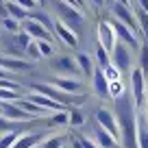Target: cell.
<instances>
[{
    "instance_id": "obj_29",
    "label": "cell",
    "mask_w": 148,
    "mask_h": 148,
    "mask_svg": "<svg viewBox=\"0 0 148 148\" xmlns=\"http://www.w3.org/2000/svg\"><path fill=\"white\" fill-rule=\"evenodd\" d=\"M96 57H98V63H100V68H107V65L111 63V61H109V52L102 50L100 46L96 48Z\"/></svg>"
},
{
    "instance_id": "obj_3",
    "label": "cell",
    "mask_w": 148,
    "mask_h": 148,
    "mask_svg": "<svg viewBox=\"0 0 148 148\" xmlns=\"http://www.w3.org/2000/svg\"><path fill=\"white\" fill-rule=\"evenodd\" d=\"M55 9H57V13H59V18H61L59 22L63 24V26H68V28L74 31V26H81V24H83V11L74 9L72 5H68L63 0H55Z\"/></svg>"
},
{
    "instance_id": "obj_27",
    "label": "cell",
    "mask_w": 148,
    "mask_h": 148,
    "mask_svg": "<svg viewBox=\"0 0 148 148\" xmlns=\"http://www.w3.org/2000/svg\"><path fill=\"white\" fill-rule=\"evenodd\" d=\"M52 124H59V126H68L70 124V113L68 111H59L52 116Z\"/></svg>"
},
{
    "instance_id": "obj_30",
    "label": "cell",
    "mask_w": 148,
    "mask_h": 148,
    "mask_svg": "<svg viewBox=\"0 0 148 148\" xmlns=\"http://www.w3.org/2000/svg\"><path fill=\"white\" fill-rule=\"evenodd\" d=\"M124 94V89H122V83L120 81H116V83H109V96L111 98H118Z\"/></svg>"
},
{
    "instance_id": "obj_9",
    "label": "cell",
    "mask_w": 148,
    "mask_h": 148,
    "mask_svg": "<svg viewBox=\"0 0 148 148\" xmlns=\"http://www.w3.org/2000/svg\"><path fill=\"white\" fill-rule=\"evenodd\" d=\"M113 59H111V65H116L118 72H126L131 68V50L124 46V44H116L113 48Z\"/></svg>"
},
{
    "instance_id": "obj_23",
    "label": "cell",
    "mask_w": 148,
    "mask_h": 148,
    "mask_svg": "<svg viewBox=\"0 0 148 148\" xmlns=\"http://www.w3.org/2000/svg\"><path fill=\"white\" fill-rule=\"evenodd\" d=\"M139 70L144 76H148V44L139 46Z\"/></svg>"
},
{
    "instance_id": "obj_10",
    "label": "cell",
    "mask_w": 148,
    "mask_h": 148,
    "mask_svg": "<svg viewBox=\"0 0 148 148\" xmlns=\"http://www.w3.org/2000/svg\"><path fill=\"white\" fill-rule=\"evenodd\" d=\"M24 33H26L31 39L35 37L37 42H48V44L52 42V35H50V33H48L39 22H35V20H31V18L24 20Z\"/></svg>"
},
{
    "instance_id": "obj_32",
    "label": "cell",
    "mask_w": 148,
    "mask_h": 148,
    "mask_svg": "<svg viewBox=\"0 0 148 148\" xmlns=\"http://www.w3.org/2000/svg\"><path fill=\"white\" fill-rule=\"evenodd\" d=\"M70 124H72V126H81V124H83V116H81L79 109L70 111Z\"/></svg>"
},
{
    "instance_id": "obj_18",
    "label": "cell",
    "mask_w": 148,
    "mask_h": 148,
    "mask_svg": "<svg viewBox=\"0 0 148 148\" xmlns=\"http://www.w3.org/2000/svg\"><path fill=\"white\" fill-rule=\"evenodd\" d=\"M76 63H79V68H81V72L85 74V76H94V61H92V57L87 55V52H79L76 55Z\"/></svg>"
},
{
    "instance_id": "obj_5",
    "label": "cell",
    "mask_w": 148,
    "mask_h": 148,
    "mask_svg": "<svg viewBox=\"0 0 148 148\" xmlns=\"http://www.w3.org/2000/svg\"><path fill=\"white\" fill-rule=\"evenodd\" d=\"M96 122H98V126H100L102 131H107L113 139H120L118 120H116V116H113L109 109H98V111H96Z\"/></svg>"
},
{
    "instance_id": "obj_12",
    "label": "cell",
    "mask_w": 148,
    "mask_h": 148,
    "mask_svg": "<svg viewBox=\"0 0 148 148\" xmlns=\"http://www.w3.org/2000/svg\"><path fill=\"white\" fill-rule=\"evenodd\" d=\"M52 68L57 72H63V74H81V68L74 57H59V59L52 61Z\"/></svg>"
},
{
    "instance_id": "obj_22",
    "label": "cell",
    "mask_w": 148,
    "mask_h": 148,
    "mask_svg": "<svg viewBox=\"0 0 148 148\" xmlns=\"http://www.w3.org/2000/svg\"><path fill=\"white\" fill-rule=\"evenodd\" d=\"M5 9L9 11L11 20H15V22H18V20H26V18H28V13H26L20 5H15V2H5Z\"/></svg>"
},
{
    "instance_id": "obj_11",
    "label": "cell",
    "mask_w": 148,
    "mask_h": 148,
    "mask_svg": "<svg viewBox=\"0 0 148 148\" xmlns=\"http://www.w3.org/2000/svg\"><path fill=\"white\" fill-rule=\"evenodd\" d=\"M0 116L9 122H18V120H31L33 116H28L26 111H22L15 102H0Z\"/></svg>"
},
{
    "instance_id": "obj_39",
    "label": "cell",
    "mask_w": 148,
    "mask_h": 148,
    "mask_svg": "<svg viewBox=\"0 0 148 148\" xmlns=\"http://www.w3.org/2000/svg\"><path fill=\"white\" fill-rule=\"evenodd\" d=\"M137 2H139V5H142V9H144V11H146V13H148V0H137Z\"/></svg>"
},
{
    "instance_id": "obj_6",
    "label": "cell",
    "mask_w": 148,
    "mask_h": 148,
    "mask_svg": "<svg viewBox=\"0 0 148 148\" xmlns=\"http://www.w3.org/2000/svg\"><path fill=\"white\" fill-rule=\"evenodd\" d=\"M98 46L107 52H113L116 48V33L109 22H98Z\"/></svg>"
},
{
    "instance_id": "obj_2",
    "label": "cell",
    "mask_w": 148,
    "mask_h": 148,
    "mask_svg": "<svg viewBox=\"0 0 148 148\" xmlns=\"http://www.w3.org/2000/svg\"><path fill=\"white\" fill-rule=\"evenodd\" d=\"M31 89H35V92H39L42 96L50 98V100L59 102V105H63V107H68V105H79V102L85 100V98H74V96H70V94H65V92H61V89L52 87L50 83H33Z\"/></svg>"
},
{
    "instance_id": "obj_25",
    "label": "cell",
    "mask_w": 148,
    "mask_h": 148,
    "mask_svg": "<svg viewBox=\"0 0 148 148\" xmlns=\"http://www.w3.org/2000/svg\"><path fill=\"white\" fill-rule=\"evenodd\" d=\"M102 74H105L107 83H116V81H120V72H118L116 65H107V68H102Z\"/></svg>"
},
{
    "instance_id": "obj_43",
    "label": "cell",
    "mask_w": 148,
    "mask_h": 148,
    "mask_svg": "<svg viewBox=\"0 0 148 148\" xmlns=\"http://www.w3.org/2000/svg\"><path fill=\"white\" fill-rule=\"evenodd\" d=\"M94 5H96V7H100V5H102V0H94Z\"/></svg>"
},
{
    "instance_id": "obj_41",
    "label": "cell",
    "mask_w": 148,
    "mask_h": 148,
    "mask_svg": "<svg viewBox=\"0 0 148 148\" xmlns=\"http://www.w3.org/2000/svg\"><path fill=\"white\" fill-rule=\"evenodd\" d=\"M5 13H7V9L2 7V0H0V15H5Z\"/></svg>"
},
{
    "instance_id": "obj_15",
    "label": "cell",
    "mask_w": 148,
    "mask_h": 148,
    "mask_svg": "<svg viewBox=\"0 0 148 148\" xmlns=\"http://www.w3.org/2000/svg\"><path fill=\"white\" fill-rule=\"evenodd\" d=\"M50 85L57 87V89H61V92H65V94H81L83 92V85H81L79 81H74V79H55Z\"/></svg>"
},
{
    "instance_id": "obj_42",
    "label": "cell",
    "mask_w": 148,
    "mask_h": 148,
    "mask_svg": "<svg viewBox=\"0 0 148 148\" xmlns=\"http://www.w3.org/2000/svg\"><path fill=\"white\" fill-rule=\"evenodd\" d=\"M116 2H120V5H124V7H129V0H116Z\"/></svg>"
},
{
    "instance_id": "obj_24",
    "label": "cell",
    "mask_w": 148,
    "mask_h": 148,
    "mask_svg": "<svg viewBox=\"0 0 148 148\" xmlns=\"http://www.w3.org/2000/svg\"><path fill=\"white\" fill-rule=\"evenodd\" d=\"M18 137H20V133H18V131H11V133H5L2 137H0V148H11L15 142H18Z\"/></svg>"
},
{
    "instance_id": "obj_34",
    "label": "cell",
    "mask_w": 148,
    "mask_h": 148,
    "mask_svg": "<svg viewBox=\"0 0 148 148\" xmlns=\"http://www.w3.org/2000/svg\"><path fill=\"white\" fill-rule=\"evenodd\" d=\"M37 46H39V52H42V57H50L52 55V48L48 42H37Z\"/></svg>"
},
{
    "instance_id": "obj_38",
    "label": "cell",
    "mask_w": 148,
    "mask_h": 148,
    "mask_svg": "<svg viewBox=\"0 0 148 148\" xmlns=\"http://www.w3.org/2000/svg\"><path fill=\"white\" fill-rule=\"evenodd\" d=\"M79 144H81V148H96V144L87 137H79Z\"/></svg>"
},
{
    "instance_id": "obj_21",
    "label": "cell",
    "mask_w": 148,
    "mask_h": 148,
    "mask_svg": "<svg viewBox=\"0 0 148 148\" xmlns=\"http://www.w3.org/2000/svg\"><path fill=\"white\" fill-rule=\"evenodd\" d=\"M96 142H98V146H102V148H111V146H116L118 139H113L107 131H102L100 126H96Z\"/></svg>"
},
{
    "instance_id": "obj_37",
    "label": "cell",
    "mask_w": 148,
    "mask_h": 148,
    "mask_svg": "<svg viewBox=\"0 0 148 148\" xmlns=\"http://www.w3.org/2000/svg\"><path fill=\"white\" fill-rule=\"evenodd\" d=\"M0 131H5V133H11V131H13L11 122H9V120H5L2 116H0Z\"/></svg>"
},
{
    "instance_id": "obj_20",
    "label": "cell",
    "mask_w": 148,
    "mask_h": 148,
    "mask_svg": "<svg viewBox=\"0 0 148 148\" xmlns=\"http://www.w3.org/2000/svg\"><path fill=\"white\" fill-rule=\"evenodd\" d=\"M31 20L39 22L48 33H50V35H55V22L50 20V15H48V13H44V11H37V13H33V15H31Z\"/></svg>"
},
{
    "instance_id": "obj_31",
    "label": "cell",
    "mask_w": 148,
    "mask_h": 148,
    "mask_svg": "<svg viewBox=\"0 0 148 148\" xmlns=\"http://www.w3.org/2000/svg\"><path fill=\"white\" fill-rule=\"evenodd\" d=\"M15 39H18V46H20V50H22V52L26 50L28 46H31V37H28V35H26V33H24V31L20 33V35L15 37Z\"/></svg>"
},
{
    "instance_id": "obj_1",
    "label": "cell",
    "mask_w": 148,
    "mask_h": 148,
    "mask_svg": "<svg viewBox=\"0 0 148 148\" xmlns=\"http://www.w3.org/2000/svg\"><path fill=\"white\" fill-rule=\"evenodd\" d=\"M116 102V120L120 129L122 148H137V109L129 94L113 98Z\"/></svg>"
},
{
    "instance_id": "obj_36",
    "label": "cell",
    "mask_w": 148,
    "mask_h": 148,
    "mask_svg": "<svg viewBox=\"0 0 148 148\" xmlns=\"http://www.w3.org/2000/svg\"><path fill=\"white\" fill-rule=\"evenodd\" d=\"M5 26L9 28L11 33H18V28H20V26H18V22H15V20H11V18H5Z\"/></svg>"
},
{
    "instance_id": "obj_40",
    "label": "cell",
    "mask_w": 148,
    "mask_h": 148,
    "mask_svg": "<svg viewBox=\"0 0 148 148\" xmlns=\"http://www.w3.org/2000/svg\"><path fill=\"white\" fill-rule=\"evenodd\" d=\"M74 5H76V9H83V0H74Z\"/></svg>"
},
{
    "instance_id": "obj_4",
    "label": "cell",
    "mask_w": 148,
    "mask_h": 148,
    "mask_svg": "<svg viewBox=\"0 0 148 148\" xmlns=\"http://www.w3.org/2000/svg\"><path fill=\"white\" fill-rule=\"evenodd\" d=\"M131 89H133V102L135 109H144V94H146V76L142 70L135 68L131 72Z\"/></svg>"
},
{
    "instance_id": "obj_28",
    "label": "cell",
    "mask_w": 148,
    "mask_h": 148,
    "mask_svg": "<svg viewBox=\"0 0 148 148\" xmlns=\"http://www.w3.org/2000/svg\"><path fill=\"white\" fill-rule=\"evenodd\" d=\"M28 55V59H33V61H37V59H42V52H39V46H37V42H31V46L24 50Z\"/></svg>"
},
{
    "instance_id": "obj_26",
    "label": "cell",
    "mask_w": 148,
    "mask_h": 148,
    "mask_svg": "<svg viewBox=\"0 0 148 148\" xmlns=\"http://www.w3.org/2000/svg\"><path fill=\"white\" fill-rule=\"evenodd\" d=\"M63 142H65L63 135H50V137H48L39 148H61V146H63Z\"/></svg>"
},
{
    "instance_id": "obj_16",
    "label": "cell",
    "mask_w": 148,
    "mask_h": 148,
    "mask_svg": "<svg viewBox=\"0 0 148 148\" xmlns=\"http://www.w3.org/2000/svg\"><path fill=\"white\" fill-rule=\"evenodd\" d=\"M55 35H59L61 39H63V44H65V46H70V48H74L76 44H79V39H76V33H74L72 28L63 26L61 22H55Z\"/></svg>"
},
{
    "instance_id": "obj_35",
    "label": "cell",
    "mask_w": 148,
    "mask_h": 148,
    "mask_svg": "<svg viewBox=\"0 0 148 148\" xmlns=\"http://www.w3.org/2000/svg\"><path fill=\"white\" fill-rule=\"evenodd\" d=\"M0 87H2V89H11V92H15V89H18V83H13V81H7V79H0Z\"/></svg>"
},
{
    "instance_id": "obj_14",
    "label": "cell",
    "mask_w": 148,
    "mask_h": 148,
    "mask_svg": "<svg viewBox=\"0 0 148 148\" xmlns=\"http://www.w3.org/2000/svg\"><path fill=\"white\" fill-rule=\"evenodd\" d=\"M92 83H94V92H96L100 98H109V83H107L105 74H102V68H96V70H94Z\"/></svg>"
},
{
    "instance_id": "obj_8",
    "label": "cell",
    "mask_w": 148,
    "mask_h": 148,
    "mask_svg": "<svg viewBox=\"0 0 148 148\" xmlns=\"http://www.w3.org/2000/svg\"><path fill=\"white\" fill-rule=\"evenodd\" d=\"M111 9H113V13L118 15V22H122L124 26H129L131 31H139V24H137V15H133L131 13V9L129 7H124V5H120V2H111Z\"/></svg>"
},
{
    "instance_id": "obj_17",
    "label": "cell",
    "mask_w": 148,
    "mask_h": 148,
    "mask_svg": "<svg viewBox=\"0 0 148 148\" xmlns=\"http://www.w3.org/2000/svg\"><path fill=\"white\" fill-rule=\"evenodd\" d=\"M39 142H42V135L39 133H28V135H20L18 142L11 148H35Z\"/></svg>"
},
{
    "instance_id": "obj_7",
    "label": "cell",
    "mask_w": 148,
    "mask_h": 148,
    "mask_svg": "<svg viewBox=\"0 0 148 148\" xmlns=\"http://www.w3.org/2000/svg\"><path fill=\"white\" fill-rule=\"evenodd\" d=\"M111 28H113V33H116V39H120L124 46L129 48H139V42H137V37H135V33L131 31L129 26H124L122 22H118V20H113V22H109Z\"/></svg>"
},
{
    "instance_id": "obj_33",
    "label": "cell",
    "mask_w": 148,
    "mask_h": 148,
    "mask_svg": "<svg viewBox=\"0 0 148 148\" xmlns=\"http://www.w3.org/2000/svg\"><path fill=\"white\" fill-rule=\"evenodd\" d=\"M13 2H15V5H20L24 11H33V9L37 7V2H35V0H13Z\"/></svg>"
},
{
    "instance_id": "obj_19",
    "label": "cell",
    "mask_w": 148,
    "mask_h": 148,
    "mask_svg": "<svg viewBox=\"0 0 148 148\" xmlns=\"http://www.w3.org/2000/svg\"><path fill=\"white\" fill-rule=\"evenodd\" d=\"M15 105H18V107H20L22 111H26L28 116H33V118H37V116H44V113H46V109H42V107H37L35 102L26 100V98H20V100H15Z\"/></svg>"
},
{
    "instance_id": "obj_13",
    "label": "cell",
    "mask_w": 148,
    "mask_h": 148,
    "mask_svg": "<svg viewBox=\"0 0 148 148\" xmlns=\"http://www.w3.org/2000/svg\"><path fill=\"white\" fill-rule=\"evenodd\" d=\"M137 148H148V116L137 109Z\"/></svg>"
}]
</instances>
